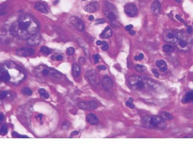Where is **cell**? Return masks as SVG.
<instances>
[{"mask_svg": "<svg viewBox=\"0 0 193 144\" xmlns=\"http://www.w3.org/2000/svg\"><path fill=\"white\" fill-rule=\"evenodd\" d=\"M182 102L184 104L193 102V90L188 92L182 98Z\"/></svg>", "mask_w": 193, "mask_h": 144, "instance_id": "obj_18", "label": "cell"}, {"mask_svg": "<svg viewBox=\"0 0 193 144\" xmlns=\"http://www.w3.org/2000/svg\"><path fill=\"white\" fill-rule=\"evenodd\" d=\"M42 116H42V115H41V114H40V115H38V118H40V120H42Z\"/></svg>", "mask_w": 193, "mask_h": 144, "instance_id": "obj_50", "label": "cell"}, {"mask_svg": "<svg viewBox=\"0 0 193 144\" xmlns=\"http://www.w3.org/2000/svg\"><path fill=\"white\" fill-rule=\"evenodd\" d=\"M8 133V128L6 125H3L0 128V135L5 136Z\"/></svg>", "mask_w": 193, "mask_h": 144, "instance_id": "obj_25", "label": "cell"}, {"mask_svg": "<svg viewBox=\"0 0 193 144\" xmlns=\"http://www.w3.org/2000/svg\"><path fill=\"white\" fill-rule=\"evenodd\" d=\"M102 42H101L100 41H97L96 44H97V46H101L102 45Z\"/></svg>", "mask_w": 193, "mask_h": 144, "instance_id": "obj_47", "label": "cell"}, {"mask_svg": "<svg viewBox=\"0 0 193 144\" xmlns=\"http://www.w3.org/2000/svg\"><path fill=\"white\" fill-rule=\"evenodd\" d=\"M34 9L44 14L48 13V9L46 5L42 2H37L34 5Z\"/></svg>", "mask_w": 193, "mask_h": 144, "instance_id": "obj_17", "label": "cell"}, {"mask_svg": "<svg viewBox=\"0 0 193 144\" xmlns=\"http://www.w3.org/2000/svg\"><path fill=\"white\" fill-rule=\"evenodd\" d=\"M75 53V49L73 47H69L67 49V53L69 56H72Z\"/></svg>", "mask_w": 193, "mask_h": 144, "instance_id": "obj_33", "label": "cell"}, {"mask_svg": "<svg viewBox=\"0 0 193 144\" xmlns=\"http://www.w3.org/2000/svg\"><path fill=\"white\" fill-rule=\"evenodd\" d=\"M89 20L90 21L93 20H94V16H93V15H90V16H89Z\"/></svg>", "mask_w": 193, "mask_h": 144, "instance_id": "obj_48", "label": "cell"}, {"mask_svg": "<svg viewBox=\"0 0 193 144\" xmlns=\"http://www.w3.org/2000/svg\"><path fill=\"white\" fill-rule=\"evenodd\" d=\"M34 52H35L33 49L28 47H23L18 49L16 52V54L20 57H29L34 54Z\"/></svg>", "mask_w": 193, "mask_h": 144, "instance_id": "obj_10", "label": "cell"}, {"mask_svg": "<svg viewBox=\"0 0 193 144\" xmlns=\"http://www.w3.org/2000/svg\"><path fill=\"white\" fill-rule=\"evenodd\" d=\"M129 33H130V34H131L132 35L135 34V31H133V30H131L129 31Z\"/></svg>", "mask_w": 193, "mask_h": 144, "instance_id": "obj_49", "label": "cell"}, {"mask_svg": "<svg viewBox=\"0 0 193 144\" xmlns=\"http://www.w3.org/2000/svg\"><path fill=\"white\" fill-rule=\"evenodd\" d=\"M70 22L71 24H72L75 27V28H76L78 30L80 31H83L84 30L85 25L83 21L80 19L73 16L70 18Z\"/></svg>", "mask_w": 193, "mask_h": 144, "instance_id": "obj_7", "label": "cell"}, {"mask_svg": "<svg viewBox=\"0 0 193 144\" xmlns=\"http://www.w3.org/2000/svg\"><path fill=\"white\" fill-rule=\"evenodd\" d=\"M179 37V34L173 30H167L163 34L164 40L166 42L170 43H176L177 42Z\"/></svg>", "mask_w": 193, "mask_h": 144, "instance_id": "obj_5", "label": "cell"}, {"mask_svg": "<svg viewBox=\"0 0 193 144\" xmlns=\"http://www.w3.org/2000/svg\"><path fill=\"white\" fill-rule=\"evenodd\" d=\"M143 126L149 128L164 129L166 127L165 120L161 116H149L143 118Z\"/></svg>", "mask_w": 193, "mask_h": 144, "instance_id": "obj_2", "label": "cell"}, {"mask_svg": "<svg viewBox=\"0 0 193 144\" xmlns=\"http://www.w3.org/2000/svg\"><path fill=\"white\" fill-rule=\"evenodd\" d=\"M101 46H102L101 49L103 51H106L109 49V45H108L107 42H106V41H103Z\"/></svg>", "mask_w": 193, "mask_h": 144, "instance_id": "obj_32", "label": "cell"}, {"mask_svg": "<svg viewBox=\"0 0 193 144\" xmlns=\"http://www.w3.org/2000/svg\"><path fill=\"white\" fill-rule=\"evenodd\" d=\"M144 57V55L143 53H140L138 56H135L134 59L135 61H139V60H142Z\"/></svg>", "mask_w": 193, "mask_h": 144, "instance_id": "obj_34", "label": "cell"}, {"mask_svg": "<svg viewBox=\"0 0 193 144\" xmlns=\"http://www.w3.org/2000/svg\"><path fill=\"white\" fill-rule=\"evenodd\" d=\"M112 35V31L109 26H107L100 34V37L102 39H108Z\"/></svg>", "mask_w": 193, "mask_h": 144, "instance_id": "obj_20", "label": "cell"}, {"mask_svg": "<svg viewBox=\"0 0 193 144\" xmlns=\"http://www.w3.org/2000/svg\"><path fill=\"white\" fill-rule=\"evenodd\" d=\"M79 63L81 64V65H84L85 63V62H86V61H85V58H84V57H80V58H79Z\"/></svg>", "mask_w": 193, "mask_h": 144, "instance_id": "obj_38", "label": "cell"}, {"mask_svg": "<svg viewBox=\"0 0 193 144\" xmlns=\"http://www.w3.org/2000/svg\"><path fill=\"white\" fill-rule=\"evenodd\" d=\"M41 52L46 54H49L51 52V50L49 48L47 47H45V46H44V47H42L41 48V49H40Z\"/></svg>", "mask_w": 193, "mask_h": 144, "instance_id": "obj_29", "label": "cell"}, {"mask_svg": "<svg viewBox=\"0 0 193 144\" xmlns=\"http://www.w3.org/2000/svg\"><path fill=\"white\" fill-rule=\"evenodd\" d=\"M176 2H180L181 1V0H175Z\"/></svg>", "mask_w": 193, "mask_h": 144, "instance_id": "obj_53", "label": "cell"}, {"mask_svg": "<svg viewBox=\"0 0 193 144\" xmlns=\"http://www.w3.org/2000/svg\"><path fill=\"white\" fill-rule=\"evenodd\" d=\"M81 69L78 64H74L72 67V74L74 77H79L80 75Z\"/></svg>", "mask_w": 193, "mask_h": 144, "instance_id": "obj_22", "label": "cell"}, {"mask_svg": "<svg viewBox=\"0 0 193 144\" xmlns=\"http://www.w3.org/2000/svg\"><path fill=\"white\" fill-rule=\"evenodd\" d=\"M99 8V3L97 2H93L85 6L84 10L85 11L90 13L96 12Z\"/></svg>", "mask_w": 193, "mask_h": 144, "instance_id": "obj_12", "label": "cell"}, {"mask_svg": "<svg viewBox=\"0 0 193 144\" xmlns=\"http://www.w3.org/2000/svg\"><path fill=\"white\" fill-rule=\"evenodd\" d=\"M186 31L187 32L189 33V34H192L193 33V27L190 26H189L186 29Z\"/></svg>", "mask_w": 193, "mask_h": 144, "instance_id": "obj_39", "label": "cell"}, {"mask_svg": "<svg viewBox=\"0 0 193 144\" xmlns=\"http://www.w3.org/2000/svg\"><path fill=\"white\" fill-rule=\"evenodd\" d=\"M12 136L15 138H29V137L26 135H22L16 132H12Z\"/></svg>", "mask_w": 193, "mask_h": 144, "instance_id": "obj_28", "label": "cell"}, {"mask_svg": "<svg viewBox=\"0 0 193 144\" xmlns=\"http://www.w3.org/2000/svg\"><path fill=\"white\" fill-rule=\"evenodd\" d=\"M98 69L99 70H105L107 69V67L105 66L102 65V66H98Z\"/></svg>", "mask_w": 193, "mask_h": 144, "instance_id": "obj_42", "label": "cell"}, {"mask_svg": "<svg viewBox=\"0 0 193 144\" xmlns=\"http://www.w3.org/2000/svg\"><path fill=\"white\" fill-rule=\"evenodd\" d=\"M40 37L36 34L28 39L27 43L31 46H36L40 43Z\"/></svg>", "mask_w": 193, "mask_h": 144, "instance_id": "obj_15", "label": "cell"}, {"mask_svg": "<svg viewBox=\"0 0 193 144\" xmlns=\"http://www.w3.org/2000/svg\"><path fill=\"white\" fill-rule=\"evenodd\" d=\"M86 76L88 81L91 83V84L94 85L98 83L99 82V76L98 74L95 72L94 70H90L86 72Z\"/></svg>", "mask_w": 193, "mask_h": 144, "instance_id": "obj_9", "label": "cell"}, {"mask_svg": "<svg viewBox=\"0 0 193 144\" xmlns=\"http://www.w3.org/2000/svg\"><path fill=\"white\" fill-rule=\"evenodd\" d=\"M9 93L6 91H2L0 92V100H4L6 99L8 96H9Z\"/></svg>", "mask_w": 193, "mask_h": 144, "instance_id": "obj_30", "label": "cell"}, {"mask_svg": "<svg viewBox=\"0 0 193 144\" xmlns=\"http://www.w3.org/2000/svg\"><path fill=\"white\" fill-rule=\"evenodd\" d=\"M125 13L129 17H135L138 13V9L136 6L132 3L127 4L124 7Z\"/></svg>", "mask_w": 193, "mask_h": 144, "instance_id": "obj_6", "label": "cell"}, {"mask_svg": "<svg viewBox=\"0 0 193 144\" xmlns=\"http://www.w3.org/2000/svg\"><path fill=\"white\" fill-rule=\"evenodd\" d=\"M58 2H59V0H55V2H53V4H54V5H55V3L56 4V3H58Z\"/></svg>", "mask_w": 193, "mask_h": 144, "instance_id": "obj_52", "label": "cell"}, {"mask_svg": "<svg viewBox=\"0 0 193 144\" xmlns=\"http://www.w3.org/2000/svg\"><path fill=\"white\" fill-rule=\"evenodd\" d=\"M176 19L178 20H179L180 22H182L183 24H185V25H187V24L185 23V22L184 21V20L180 16V15H176Z\"/></svg>", "mask_w": 193, "mask_h": 144, "instance_id": "obj_35", "label": "cell"}, {"mask_svg": "<svg viewBox=\"0 0 193 144\" xmlns=\"http://www.w3.org/2000/svg\"><path fill=\"white\" fill-rule=\"evenodd\" d=\"M79 108L83 110H93L97 108V103L94 101L88 102H80L78 104Z\"/></svg>", "mask_w": 193, "mask_h": 144, "instance_id": "obj_11", "label": "cell"}, {"mask_svg": "<svg viewBox=\"0 0 193 144\" xmlns=\"http://www.w3.org/2000/svg\"><path fill=\"white\" fill-rule=\"evenodd\" d=\"M56 60L57 61H62V60H63V56H61V55H58V56H57L56 57Z\"/></svg>", "mask_w": 193, "mask_h": 144, "instance_id": "obj_44", "label": "cell"}, {"mask_svg": "<svg viewBox=\"0 0 193 144\" xmlns=\"http://www.w3.org/2000/svg\"><path fill=\"white\" fill-rule=\"evenodd\" d=\"M99 58H100V57H99V54H94V55L93 56V58H94V60L95 63H98V62H99Z\"/></svg>", "mask_w": 193, "mask_h": 144, "instance_id": "obj_36", "label": "cell"}, {"mask_svg": "<svg viewBox=\"0 0 193 144\" xmlns=\"http://www.w3.org/2000/svg\"><path fill=\"white\" fill-rule=\"evenodd\" d=\"M161 116L164 120H172L173 118V116L170 113L166 112H163L161 114Z\"/></svg>", "mask_w": 193, "mask_h": 144, "instance_id": "obj_23", "label": "cell"}, {"mask_svg": "<svg viewBox=\"0 0 193 144\" xmlns=\"http://www.w3.org/2000/svg\"><path fill=\"white\" fill-rule=\"evenodd\" d=\"M86 119V121L92 125L97 124L99 122L98 117L93 113H90L88 115H87Z\"/></svg>", "mask_w": 193, "mask_h": 144, "instance_id": "obj_19", "label": "cell"}, {"mask_svg": "<svg viewBox=\"0 0 193 144\" xmlns=\"http://www.w3.org/2000/svg\"><path fill=\"white\" fill-rule=\"evenodd\" d=\"M78 134H79V132H78V131H74V132H72L71 133V136H74V135H78Z\"/></svg>", "mask_w": 193, "mask_h": 144, "instance_id": "obj_46", "label": "cell"}, {"mask_svg": "<svg viewBox=\"0 0 193 144\" xmlns=\"http://www.w3.org/2000/svg\"><path fill=\"white\" fill-rule=\"evenodd\" d=\"M163 50L166 53H170L173 52L174 49V48L173 46L170 45H166L163 46Z\"/></svg>", "mask_w": 193, "mask_h": 144, "instance_id": "obj_24", "label": "cell"}, {"mask_svg": "<svg viewBox=\"0 0 193 144\" xmlns=\"http://www.w3.org/2000/svg\"><path fill=\"white\" fill-rule=\"evenodd\" d=\"M133 99L132 98H130L129 100L126 102V105L131 109H133L135 108V105L133 104Z\"/></svg>", "mask_w": 193, "mask_h": 144, "instance_id": "obj_31", "label": "cell"}, {"mask_svg": "<svg viewBox=\"0 0 193 144\" xmlns=\"http://www.w3.org/2000/svg\"><path fill=\"white\" fill-rule=\"evenodd\" d=\"M22 93L23 94L27 96H30L32 94V91L28 88H24L22 90Z\"/></svg>", "mask_w": 193, "mask_h": 144, "instance_id": "obj_27", "label": "cell"}, {"mask_svg": "<svg viewBox=\"0 0 193 144\" xmlns=\"http://www.w3.org/2000/svg\"><path fill=\"white\" fill-rule=\"evenodd\" d=\"M39 30V25L36 19L30 15L21 16L10 27V33L17 38L27 39L36 34Z\"/></svg>", "mask_w": 193, "mask_h": 144, "instance_id": "obj_1", "label": "cell"}, {"mask_svg": "<svg viewBox=\"0 0 193 144\" xmlns=\"http://www.w3.org/2000/svg\"><path fill=\"white\" fill-rule=\"evenodd\" d=\"M128 82L135 90H142L146 88V84L142 77L137 75H132L128 79Z\"/></svg>", "mask_w": 193, "mask_h": 144, "instance_id": "obj_4", "label": "cell"}, {"mask_svg": "<svg viewBox=\"0 0 193 144\" xmlns=\"http://www.w3.org/2000/svg\"><path fill=\"white\" fill-rule=\"evenodd\" d=\"M156 65L159 69V70L162 72H164L167 70L166 62L163 60L157 61L156 62Z\"/></svg>", "mask_w": 193, "mask_h": 144, "instance_id": "obj_21", "label": "cell"}, {"mask_svg": "<svg viewBox=\"0 0 193 144\" xmlns=\"http://www.w3.org/2000/svg\"><path fill=\"white\" fill-rule=\"evenodd\" d=\"M41 96H43L44 99H48V98H49V93H47L46 92H45L41 95Z\"/></svg>", "mask_w": 193, "mask_h": 144, "instance_id": "obj_41", "label": "cell"}, {"mask_svg": "<svg viewBox=\"0 0 193 144\" xmlns=\"http://www.w3.org/2000/svg\"><path fill=\"white\" fill-rule=\"evenodd\" d=\"M5 14H6V12H0V16L4 15H5Z\"/></svg>", "mask_w": 193, "mask_h": 144, "instance_id": "obj_51", "label": "cell"}, {"mask_svg": "<svg viewBox=\"0 0 193 144\" xmlns=\"http://www.w3.org/2000/svg\"><path fill=\"white\" fill-rule=\"evenodd\" d=\"M83 1H85V0H83Z\"/></svg>", "mask_w": 193, "mask_h": 144, "instance_id": "obj_54", "label": "cell"}, {"mask_svg": "<svg viewBox=\"0 0 193 144\" xmlns=\"http://www.w3.org/2000/svg\"><path fill=\"white\" fill-rule=\"evenodd\" d=\"M176 43H177V46L179 49L186 50L189 48L188 42L181 37H179V38Z\"/></svg>", "mask_w": 193, "mask_h": 144, "instance_id": "obj_13", "label": "cell"}, {"mask_svg": "<svg viewBox=\"0 0 193 144\" xmlns=\"http://www.w3.org/2000/svg\"><path fill=\"white\" fill-rule=\"evenodd\" d=\"M4 117H5L4 115L2 113H0V122L3 121V120H4Z\"/></svg>", "mask_w": 193, "mask_h": 144, "instance_id": "obj_45", "label": "cell"}, {"mask_svg": "<svg viewBox=\"0 0 193 144\" xmlns=\"http://www.w3.org/2000/svg\"><path fill=\"white\" fill-rule=\"evenodd\" d=\"M135 70L139 72H145L146 71V67L145 66L137 65L135 66Z\"/></svg>", "mask_w": 193, "mask_h": 144, "instance_id": "obj_26", "label": "cell"}, {"mask_svg": "<svg viewBox=\"0 0 193 144\" xmlns=\"http://www.w3.org/2000/svg\"><path fill=\"white\" fill-rule=\"evenodd\" d=\"M11 80V75L8 69L4 67H0V81L9 82Z\"/></svg>", "mask_w": 193, "mask_h": 144, "instance_id": "obj_8", "label": "cell"}, {"mask_svg": "<svg viewBox=\"0 0 193 144\" xmlns=\"http://www.w3.org/2000/svg\"><path fill=\"white\" fill-rule=\"evenodd\" d=\"M133 26L132 25H128L125 26V29L128 31H130L133 28Z\"/></svg>", "mask_w": 193, "mask_h": 144, "instance_id": "obj_43", "label": "cell"}, {"mask_svg": "<svg viewBox=\"0 0 193 144\" xmlns=\"http://www.w3.org/2000/svg\"><path fill=\"white\" fill-rule=\"evenodd\" d=\"M103 11L107 19L112 23L116 21L117 18V12L113 5L109 2H105Z\"/></svg>", "mask_w": 193, "mask_h": 144, "instance_id": "obj_3", "label": "cell"}, {"mask_svg": "<svg viewBox=\"0 0 193 144\" xmlns=\"http://www.w3.org/2000/svg\"><path fill=\"white\" fill-rule=\"evenodd\" d=\"M96 24H103L105 22V20L103 19H97L96 21Z\"/></svg>", "mask_w": 193, "mask_h": 144, "instance_id": "obj_37", "label": "cell"}, {"mask_svg": "<svg viewBox=\"0 0 193 144\" xmlns=\"http://www.w3.org/2000/svg\"><path fill=\"white\" fill-rule=\"evenodd\" d=\"M161 3L158 1H154L151 6V10L152 12L155 15H158L161 13Z\"/></svg>", "mask_w": 193, "mask_h": 144, "instance_id": "obj_14", "label": "cell"}, {"mask_svg": "<svg viewBox=\"0 0 193 144\" xmlns=\"http://www.w3.org/2000/svg\"><path fill=\"white\" fill-rule=\"evenodd\" d=\"M102 85L105 90H109L113 86V82L109 77H105L102 80Z\"/></svg>", "mask_w": 193, "mask_h": 144, "instance_id": "obj_16", "label": "cell"}, {"mask_svg": "<svg viewBox=\"0 0 193 144\" xmlns=\"http://www.w3.org/2000/svg\"><path fill=\"white\" fill-rule=\"evenodd\" d=\"M152 72L155 75L156 77L158 78L159 77V72H158L155 69H153L152 70Z\"/></svg>", "mask_w": 193, "mask_h": 144, "instance_id": "obj_40", "label": "cell"}]
</instances>
